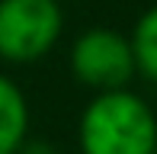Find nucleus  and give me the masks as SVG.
Listing matches in <instances>:
<instances>
[{
    "instance_id": "f257e3e1",
    "label": "nucleus",
    "mask_w": 157,
    "mask_h": 154,
    "mask_svg": "<svg viewBox=\"0 0 157 154\" xmlns=\"http://www.w3.org/2000/svg\"><path fill=\"white\" fill-rule=\"evenodd\" d=\"M80 154H154L157 113L132 90L96 93L77 122Z\"/></svg>"
},
{
    "instance_id": "f03ea898",
    "label": "nucleus",
    "mask_w": 157,
    "mask_h": 154,
    "mask_svg": "<svg viewBox=\"0 0 157 154\" xmlns=\"http://www.w3.org/2000/svg\"><path fill=\"white\" fill-rule=\"evenodd\" d=\"M64 32L58 0H0V61L35 64Z\"/></svg>"
},
{
    "instance_id": "7ed1b4c3",
    "label": "nucleus",
    "mask_w": 157,
    "mask_h": 154,
    "mask_svg": "<svg viewBox=\"0 0 157 154\" xmlns=\"http://www.w3.org/2000/svg\"><path fill=\"white\" fill-rule=\"evenodd\" d=\"M67 67L77 83L109 93V90H128V83L138 77L135 71L132 42L119 29L109 26H93L80 32L67 52Z\"/></svg>"
},
{
    "instance_id": "20e7f679",
    "label": "nucleus",
    "mask_w": 157,
    "mask_h": 154,
    "mask_svg": "<svg viewBox=\"0 0 157 154\" xmlns=\"http://www.w3.org/2000/svg\"><path fill=\"white\" fill-rule=\"evenodd\" d=\"M29 138V103L16 80L0 74V154H16Z\"/></svg>"
},
{
    "instance_id": "39448f33",
    "label": "nucleus",
    "mask_w": 157,
    "mask_h": 154,
    "mask_svg": "<svg viewBox=\"0 0 157 154\" xmlns=\"http://www.w3.org/2000/svg\"><path fill=\"white\" fill-rule=\"evenodd\" d=\"M132 55H135V71L138 77L157 83V3L147 6L132 26Z\"/></svg>"
},
{
    "instance_id": "423d86ee",
    "label": "nucleus",
    "mask_w": 157,
    "mask_h": 154,
    "mask_svg": "<svg viewBox=\"0 0 157 154\" xmlns=\"http://www.w3.org/2000/svg\"><path fill=\"white\" fill-rule=\"evenodd\" d=\"M16 154H61L52 141H42V138H26L16 148Z\"/></svg>"
},
{
    "instance_id": "0eeeda50",
    "label": "nucleus",
    "mask_w": 157,
    "mask_h": 154,
    "mask_svg": "<svg viewBox=\"0 0 157 154\" xmlns=\"http://www.w3.org/2000/svg\"><path fill=\"white\" fill-rule=\"evenodd\" d=\"M154 154H157V151H154Z\"/></svg>"
}]
</instances>
